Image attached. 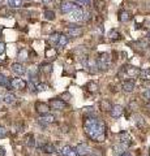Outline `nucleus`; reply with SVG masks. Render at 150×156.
<instances>
[{"mask_svg": "<svg viewBox=\"0 0 150 156\" xmlns=\"http://www.w3.org/2000/svg\"><path fill=\"white\" fill-rule=\"evenodd\" d=\"M68 42H69V39H68V37H67L65 34H57V38H56V41H55L57 48L65 47L67 44H68Z\"/></svg>", "mask_w": 150, "mask_h": 156, "instance_id": "nucleus-14", "label": "nucleus"}, {"mask_svg": "<svg viewBox=\"0 0 150 156\" xmlns=\"http://www.w3.org/2000/svg\"><path fill=\"white\" fill-rule=\"evenodd\" d=\"M84 130L85 134L88 135V138H90L94 142L102 143L106 139V124L103 120L98 119L95 116H88L84 120Z\"/></svg>", "mask_w": 150, "mask_h": 156, "instance_id": "nucleus-1", "label": "nucleus"}, {"mask_svg": "<svg viewBox=\"0 0 150 156\" xmlns=\"http://www.w3.org/2000/svg\"><path fill=\"white\" fill-rule=\"evenodd\" d=\"M148 38H149V39H150V31H149V33H148Z\"/></svg>", "mask_w": 150, "mask_h": 156, "instance_id": "nucleus-43", "label": "nucleus"}, {"mask_svg": "<svg viewBox=\"0 0 150 156\" xmlns=\"http://www.w3.org/2000/svg\"><path fill=\"white\" fill-rule=\"evenodd\" d=\"M42 151H43V152H46V154H55L57 150H56V147L52 143L46 142L45 144L42 146Z\"/></svg>", "mask_w": 150, "mask_h": 156, "instance_id": "nucleus-19", "label": "nucleus"}, {"mask_svg": "<svg viewBox=\"0 0 150 156\" xmlns=\"http://www.w3.org/2000/svg\"><path fill=\"white\" fill-rule=\"evenodd\" d=\"M7 129L4 128L3 125H0V138H4V136H7Z\"/></svg>", "mask_w": 150, "mask_h": 156, "instance_id": "nucleus-33", "label": "nucleus"}, {"mask_svg": "<svg viewBox=\"0 0 150 156\" xmlns=\"http://www.w3.org/2000/svg\"><path fill=\"white\" fill-rule=\"evenodd\" d=\"M26 144L29 146V147H34L35 146V138H34V135L33 134H29L26 136Z\"/></svg>", "mask_w": 150, "mask_h": 156, "instance_id": "nucleus-26", "label": "nucleus"}, {"mask_svg": "<svg viewBox=\"0 0 150 156\" xmlns=\"http://www.w3.org/2000/svg\"><path fill=\"white\" fill-rule=\"evenodd\" d=\"M119 156H132V154H130V152H127V151H125V152H123L122 155H119Z\"/></svg>", "mask_w": 150, "mask_h": 156, "instance_id": "nucleus-40", "label": "nucleus"}, {"mask_svg": "<svg viewBox=\"0 0 150 156\" xmlns=\"http://www.w3.org/2000/svg\"><path fill=\"white\" fill-rule=\"evenodd\" d=\"M2 34H3V27L0 26V37H2Z\"/></svg>", "mask_w": 150, "mask_h": 156, "instance_id": "nucleus-42", "label": "nucleus"}, {"mask_svg": "<svg viewBox=\"0 0 150 156\" xmlns=\"http://www.w3.org/2000/svg\"><path fill=\"white\" fill-rule=\"evenodd\" d=\"M112 150H114V152L118 155V156L122 155L123 152H125V147H124L123 144H120V143H119V144H114V146H112Z\"/></svg>", "mask_w": 150, "mask_h": 156, "instance_id": "nucleus-23", "label": "nucleus"}, {"mask_svg": "<svg viewBox=\"0 0 150 156\" xmlns=\"http://www.w3.org/2000/svg\"><path fill=\"white\" fill-rule=\"evenodd\" d=\"M11 86L14 90H24L26 87V82L21 80V78H12L11 80Z\"/></svg>", "mask_w": 150, "mask_h": 156, "instance_id": "nucleus-10", "label": "nucleus"}, {"mask_svg": "<svg viewBox=\"0 0 150 156\" xmlns=\"http://www.w3.org/2000/svg\"><path fill=\"white\" fill-rule=\"evenodd\" d=\"M65 33H67V37H72V38H77V37H80V35H82V29H80V27H77V26H73V27H68L65 30Z\"/></svg>", "mask_w": 150, "mask_h": 156, "instance_id": "nucleus-15", "label": "nucleus"}, {"mask_svg": "<svg viewBox=\"0 0 150 156\" xmlns=\"http://www.w3.org/2000/svg\"><path fill=\"white\" fill-rule=\"evenodd\" d=\"M124 73L129 78H134V77H138L141 72H140V69L136 66H124Z\"/></svg>", "mask_w": 150, "mask_h": 156, "instance_id": "nucleus-13", "label": "nucleus"}, {"mask_svg": "<svg viewBox=\"0 0 150 156\" xmlns=\"http://www.w3.org/2000/svg\"><path fill=\"white\" fill-rule=\"evenodd\" d=\"M4 51H5V43H4V42H0V55H3Z\"/></svg>", "mask_w": 150, "mask_h": 156, "instance_id": "nucleus-36", "label": "nucleus"}, {"mask_svg": "<svg viewBox=\"0 0 150 156\" xmlns=\"http://www.w3.org/2000/svg\"><path fill=\"white\" fill-rule=\"evenodd\" d=\"M60 155L61 156H77L76 150L72 147V146H69V144L64 146V147L60 150Z\"/></svg>", "mask_w": 150, "mask_h": 156, "instance_id": "nucleus-17", "label": "nucleus"}, {"mask_svg": "<svg viewBox=\"0 0 150 156\" xmlns=\"http://www.w3.org/2000/svg\"><path fill=\"white\" fill-rule=\"evenodd\" d=\"M4 61H5V58H4V57H3L2 55H0V65H2V64H3V62H4Z\"/></svg>", "mask_w": 150, "mask_h": 156, "instance_id": "nucleus-41", "label": "nucleus"}, {"mask_svg": "<svg viewBox=\"0 0 150 156\" xmlns=\"http://www.w3.org/2000/svg\"><path fill=\"white\" fill-rule=\"evenodd\" d=\"M43 5H51L52 3H54V0H42Z\"/></svg>", "mask_w": 150, "mask_h": 156, "instance_id": "nucleus-37", "label": "nucleus"}, {"mask_svg": "<svg viewBox=\"0 0 150 156\" xmlns=\"http://www.w3.org/2000/svg\"><path fill=\"white\" fill-rule=\"evenodd\" d=\"M26 2H31V0H26Z\"/></svg>", "mask_w": 150, "mask_h": 156, "instance_id": "nucleus-45", "label": "nucleus"}, {"mask_svg": "<svg viewBox=\"0 0 150 156\" xmlns=\"http://www.w3.org/2000/svg\"><path fill=\"white\" fill-rule=\"evenodd\" d=\"M17 58H18L20 61H27V58H29V52H27V50H25V48H21V50L18 51Z\"/></svg>", "mask_w": 150, "mask_h": 156, "instance_id": "nucleus-22", "label": "nucleus"}, {"mask_svg": "<svg viewBox=\"0 0 150 156\" xmlns=\"http://www.w3.org/2000/svg\"><path fill=\"white\" fill-rule=\"evenodd\" d=\"M0 99H3V98H2V95H0Z\"/></svg>", "mask_w": 150, "mask_h": 156, "instance_id": "nucleus-44", "label": "nucleus"}, {"mask_svg": "<svg viewBox=\"0 0 150 156\" xmlns=\"http://www.w3.org/2000/svg\"><path fill=\"white\" fill-rule=\"evenodd\" d=\"M0 86L7 87L8 90H11V89H12V86H11V81H9L8 78L3 74V73H0Z\"/></svg>", "mask_w": 150, "mask_h": 156, "instance_id": "nucleus-21", "label": "nucleus"}, {"mask_svg": "<svg viewBox=\"0 0 150 156\" xmlns=\"http://www.w3.org/2000/svg\"><path fill=\"white\" fill-rule=\"evenodd\" d=\"M35 111L39 115H46V113L50 112V107H48V104H46V103L38 101V103H35Z\"/></svg>", "mask_w": 150, "mask_h": 156, "instance_id": "nucleus-16", "label": "nucleus"}, {"mask_svg": "<svg viewBox=\"0 0 150 156\" xmlns=\"http://www.w3.org/2000/svg\"><path fill=\"white\" fill-rule=\"evenodd\" d=\"M108 38L111 39V41H119V39H120V34L116 30H111L108 33Z\"/></svg>", "mask_w": 150, "mask_h": 156, "instance_id": "nucleus-28", "label": "nucleus"}, {"mask_svg": "<svg viewBox=\"0 0 150 156\" xmlns=\"http://www.w3.org/2000/svg\"><path fill=\"white\" fill-rule=\"evenodd\" d=\"M88 68H89V70L91 72V73H95L97 72V62L94 61V60H89V62H88Z\"/></svg>", "mask_w": 150, "mask_h": 156, "instance_id": "nucleus-31", "label": "nucleus"}, {"mask_svg": "<svg viewBox=\"0 0 150 156\" xmlns=\"http://www.w3.org/2000/svg\"><path fill=\"white\" fill-rule=\"evenodd\" d=\"M123 112H124V108L120 104H115V105H112L111 107V109H110V115H111V117L112 119H119V117H122V115H123Z\"/></svg>", "mask_w": 150, "mask_h": 156, "instance_id": "nucleus-8", "label": "nucleus"}, {"mask_svg": "<svg viewBox=\"0 0 150 156\" xmlns=\"http://www.w3.org/2000/svg\"><path fill=\"white\" fill-rule=\"evenodd\" d=\"M76 7H77V4L71 2V0H63L61 4H60V12L64 13V14H69V13L73 12V9Z\"/></svg>", "mask_w": 150, "mask_h": 156, "instance_id": "nucleus-5", "label": "nucleus"}, {"mask_svg": "<svg viewBox=\"0 0 150 156\" xmlns=\"http://www.w3.org/2000/svg\"><path fill=\"white\" fill-rule=\"evenodd\" d=\"M88 87H89L88 90H89L90 92H93V94L98 91V85H97L95 82H90V83H88Z\"/></svg>", "mask_w": 150, "mask_h": 156, "instance_id": "nucleus-32", "label": "nucleus"}, {"mask_svg": "<svg viewBox=\"0 0 150 156\" xmlns=\"http://www.w3.org/2000/svg\"><path fill=\"white\" fill-rule=\"evenodd\" d=\"M122 89L125 92H133L134 89H136V83H134L133 80H125L122 83Z\"/></svg>", "mask_w": 150, "mask_h": 156, "instance_id": "nucleus-12", "label": "nucleus"}, {"mask_svg": "<svg viewBox=\"0 0 150 156\" xmlns=\"http://www.w3.org/2000/svg\"><path fill=\"white\" fill-rule=\"evenodd\" d=\"M48 107L51 109H55V111H64L67 108V103L63 99H51L48 101Z\"/></svg>", "mask_w": 150, "mask_h": 156, "instance_id": "nucleus-3", "label": "nucleus"}, {"mask_svg": "<svg viewBox=\"0 0 150 156\" xmlns=\"http://www.w3.org/2000/svg\"><path fill=\"white\" fill-rule=\"evenodd\" d=\"M7 3L11 8H21L22 7V0H7Z\"/></svg>", "mask_w": 150, "mask_h": 156, "instance_id": "nucleus-24", "label": "nucleus"}, {"mask_svg": "<svg viewBox=\"0 0 150 156\" xmlns=\"http://www.w3.org/2000/svg\"><path fill=\"white\" fill-rule=\"evenodd\" d=\"M95 62H97V68H98L99 70H107L110 64H111V55L107 52L99 53V56L97 58Z\"/></svg>", "mask_w": 150, "mask_h": 156, "instance_id": "nucleus-2", "label": "nucleus"}, {"mask_svg": "<svg viewBox=\"0 0 150 156\" xmlns=\"http://www.w3.org/2000/svg\"><path fill=\"white\" fill-rule=\"evenodd\" d=\"M16 100H17V98H16V95H14V94H12V92H7V94L3 96V101L5 104H8V105L14 104V103H16Z\"/></svg>", "mask_w": 150, "mask_h": 156, "instance_id": "nucleus-18", "label": "nucleus"}, {"mask_svg": "<svg viewBox=\"0 0 150 156\" xmlns=\"http://www.w3.org/2000/svg\"><path fill=\"white\" fill-rule=\"evenodd\" d=\"M11 69H12V72L14 73V74H17V76H24L26 73V68L24 66L21 62H13Z\"/></svg>", "mask_w": 150, "mask_h": 156, "instance_id": "nucleus-11", "label": "nucleus"}, {"mask_svg": "<svg viewBox=\"0 0 150 156\" xmlns=\"http://www.w3.org/2000/svg\"><path fill=\"white\" fill-rule=\"evenodd\" d=\"M71 14H72L71 18L73 20V21H77V22H79V21H84V14H85V12H84V9H82V8H80V5H77Z\"/></svg>", "mask_w": 150, "mask_h": 156, "instance_id": "nucleus-7", "label": "nucleus"}, {"mask_svg": "<svg viewBox=\"0 0 150 156\" xmlns=\"http://www.w3.org/2000/svg\"><path fill=\"white\" fill-rule=\"evenodd\" d=\"M142 96L145 98V99H148V100H150V87L149 89H146L144 92H142Z\"/></svg>", "mask_w": 150, "mask_h": 156, "instance_id": "nucleus-35", "label": "nucleus"}, {"mask_svg": "<svg viewBox=\"0 0 150 156\" xmlns=\"http://www.w3.org/2000/svg\"><path fill=\"white\" fill-rule=\"evenodd\" d=\"M76 154H77V156H88L90 152H91V150H90V147L88 146V143H79L76 146Z\"/></svg>", "mask_w": 150, "mask_h": 156, "instance_id": "nucleus-6", "label": "nucleus"}, {"mask_svg": "<svg viewBox=\"0 0 150 156\" xmlns=\"http://www.w3.org/2000/svg\"><path fill=\"white\" fill-rule=\"evenodd\" d=\"M41 70L50 74V73H52V65L51 64H42L41 65Z\"/></svg>", "mask_w": 150, "mask_h": 156, "instance_id": "nucleus-30", "label": "nucleus"}, {"mask_svg": "<svg viewBox=\"0 0 150 156\" xmlns=\"http://www.w3.org/2000/svg\"><path fill=\"white\" fill-rule=\"evenodd\" d=\"M119 21L120 22H128L130 20V13L128 11H124V9H122V11H119Z\"/></svg>", "mask_w": 150, "mask_h": 156, "instance_id": "nucleus-20", "label": "nucleus"}, {"mask_svg": "<svg viewBox=\"0 0 150 156\" xmlns=\"http://www.w3.org/2000/svg\"><path fill=\"white\" fill-rule=\"evenodd\" d=\"M2 2H3V0H0V3H2Z\"/></svg>", "mask_w": 150, "mask_h": 156, "instance_id": "nucleus-46", "label": "nucleus"}, {"mask_svg": "<svg viewBox=\"0 0 150 156\" xmlns=\"http://www.w3.org/2000/svg\"><path fill=\"white\" fill-rule=\"evenodd\" d=\"M111 101L108 99H103L102 101H101V109L102 111H110L111 109Z\"/></svg>", "mask_w": 150, "mask_h": 156, "instance_id": "nucleus-25", "label": "nucleus"}, {"mask_svg": "<svg viewBox=\"0 0 150 156\" xmlns=\"http://www.w3.org/2000/svg\"><path fill=\"white\" fill-rule=\"evenodd\" d=\"M45 18L48 21H54L55 20V12L54 11H45Z\"/></svg>", "mask_w": 150, "mask_h": 156, "instance_id": "nucleus-29", "label": "nucleus"}, {"mask_svg": "<svg viewBox=\"0 0 150 156\" xmlns=\"http://www.w3.org/2000/svg\"><path fill=\"white\" fill-rule=\"evenodd\" d=\"M119 140H120V144H123L125 148L130 147L133 143L132 135H130L128 131H122V133H119Z\"/></svg>", "mask_w": 150, "mask_h": 156, "instance_id": "nucleus-4", "label": "nucleus"}, {"mask_svg": "<svg viewBox=\"0 0 150 156\" xmlns=\"http://www.w3.org/2000/svg\"><path fill=\"white\" fill-rule=\"evenodd\" d=\"M77 3H80V4H89L90 0H77Z\"/></svg>", "mask_w": 150, "mask_h": 156, "instance_id": "nucleus-39", "label": "nucleus"}, {"mask_svg": "<svg viewBox=\"0 0 150 156\" xmlns=\"http://www.w3.org/2000/svg\"><path fill=\"white\" fill-rule=\"evenodd\" d=\"M38 122L42 124V125H50V124H54V122H55V116H54V115H50V113L41 115V116H39V119H38Z\"/></svg>", "mask_w": 150, "mask_h": 156, "instance_id": "nucleus-9", "label": "nucleus"}, {"mask_svg": "<svg viewBox=\"0 0 150 156\" xmlns=\"http://www.w3.org/2000/svg\"><path fill=\"white\" fill-rule=\"evenodd\" d=\"M46 90H48V85H46V83H37L35 85V92H43Z\"/></svg>", "mask_w": 150, "mask_h": 156, "instance_id": "nucleus-27", "label": "nucleus"}, {"mask_svg": "<svg viewBox=\"0 0 150 156\" xmlns=\"http://www.w3.org/2000/svg\"><path fill=\"white\" fill-rule=\"evenodd\" d=\"M136 124L140 126V128H141L142 125H145V121H144V119L142 117H140V116H136Z\"/></svg>", "mask_w": 150, "mask_h": 156, "instance_id": "nucleus-34", "label": "nucleus"}, {"mask_svg": "<svg viewBox=\"0 0 150 156\" xmlns=\"http://www.w3.org/2000/svg\"><path fill=\"white\" fill-rule=\"evenodd\" d=\"M0 156H5V148L3 146H0Z\"/></svg>", "mask_w": 150, "mask_h": 156, "instance_id": "nucleus-38", "label": "nucleus"}]
</instances>
